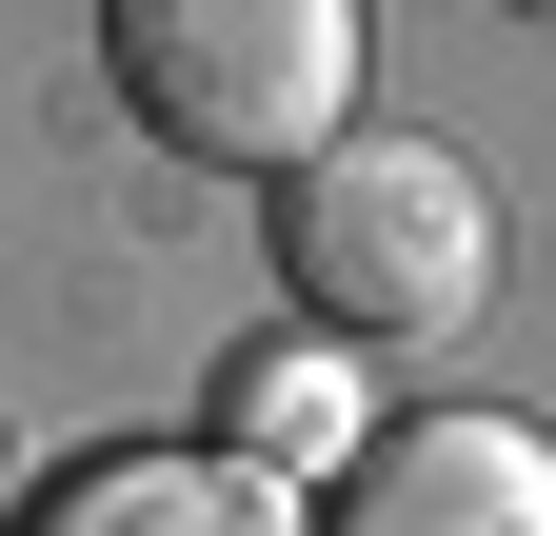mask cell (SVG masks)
<instances>
[{"instance_id":"obj_1","label":"cell","mask_w":556,"mask_h":536,"mask_svg":"<svg viewBox=\"0 0 556 536\" xmlns=\"http://www.w3.org/2000/svg\"><path fill=\"white\" fill-rule=\"evenodd\" d=\"M278 279H299L318 339L358 358H438L497 318V199H477L457 140H417V119H358V140H318L278 179Z\"/></svg>"},{"instance_id":"obj_2","label":"cell","mask_w":556,"mask_h":536,"mask_svg":"<svg viewBox=\"0 0 556 536\" xmlns=\"http://www.w3.org/2000/svg\"><path fill=\"white\" fill-rule=\"evenodd\" d=\"M100 60L219 179H299L318 140H358V80H378L358 0H100Z\"/></svg>"},{"instance_id":"obj_3","label":"cell","mask_w":556,"mask_h":536,"mask_svg":"<svg viewBox=\"0 0 556 536\" xmlns=\"http://www.w3.org/2000/svg\"><path fill=\"white\" fill-rule=\"evenodd\" d=\"M318 536H556L536 418H378L358 477H318Z\"/></svg>"},{"instance_id":"obj_4","label":"cell","mask_w":556,"mask_h":536,"mask_svg":"<svg viewBox=\"0 0 556 536\" xmlns=\"http://www.w3.org/2000/svg\"><path fill=\"white\" fill-rule=\"evenodd\" d=\"M21 536H318V497L258 457H80L21 497Z\"/></svg>"},{"instance_id":"obj_5","label":"cell","mask_w":556,"mask_h":536,"mask_svg":"<svg viewBox=\"0 0 556 536\" xmlns=\"http://www.w3.org/2000/svg\"><path fill=\"white\" fill-rule=\"evenodd\" d=\"M358 339H318V318H299V339H239V378H219V457H258V477H358Z\"/></svg>"},{"instance_id":"obj_6","label":"cell","mask_w":556,"mask_h":536,"mask_svg":"<svg viewBox=\"0 0 556 536\" xmlns=\"http://www.w3.org/2000/svg\"><path fill=\"white\" fill-rule=\"evenodd\" d=\"M517 21H556V0H517Z\"/></svg>"}]
</instances>
